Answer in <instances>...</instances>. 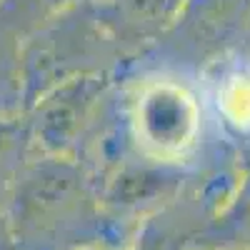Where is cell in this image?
<instances>
[{
    "mask_svg": "<svg viewBox=\"0 0 250 250\" xmlns=\"http://www.w3.org/2000/svg\"><path fill=\"white\" fill-rule=\"evenodd\" d=\"M3 208L20 250H125L135 238L108 215L90 173L75 158L33 155Z\"/></svg>",
    "mask_w": 250,
    "mask_h": 250,
    "instance_id": "cell-1",
    "label": "cell"
},
{
    "mask_svg": "<svg viewBox=\"0 0 250 250\" xmlns=\"http://www.w3.org/2000/svg\"><path fill=\"white\" fill-rule=\"evenodd\" d=\"M118 110L133 155L193 173L238 163L210 133L198 80L160 70H123L118 73Z\"/></svg>",
    "mask_w": 250,
    "mask_h": 250,
    "instance_id": "cell-2",
    "label": "cell"
},
{
    "mask_svg": "<svg viewBox=\"0 0 250 250\" xmlns=\"http://www.w3.org/2000/svg\"><path fill=\"white\" fill-rule=\"evenodd\" d=\"M125 60L90 5L75 0L50 15L18 48V80L23 108L53 90L55 85L80 75H118Z\"/></svg>",
    "mask_w": 250,
    "mask_h": 250,
    "instance_id": "cell-3",
    "label": "cell"
},
{
    "mask_svg": "<svg viewBox=\"0 0 250 250\" xmlns=\"http://www.w3.org/2000/svg\"><path fill=\"white\" fill-rule=\"evenodd\" d=\"M248 25L250 0H183L163 38L125 70H160L198 80L240 48Z\"/></svg>",
    "mask_w": 250,
    "mask_h": 250,
    "instance_id": "cell-4",
    "label": "cell"
},
{
    "mask_svg": "<svg viewBox=\"0 0 250 250\" xmlns=\"http://www.w3.org/2000/svg\"><path fill=\"white\" fill-rule=\"evenodd\" d=\"M118 75L98 73L65 80L25 110L35 153L75 158L98 123Z\"/></svg>",
    "mask_w": 250,
    "mask_h": 250,
    "instance_id": "cell-5",
    "label": "cell"
},
{
    "mask_svg": "<svg viewBox=\"0 0 250 250\" xmlns=\"http://www.w3.org/2000/svg\"><path fill=\"white\" fill-rule=\"evenodd\" d=\"M198 88L210 133L235 155L240 168H250V58L233 53L218 60L198 78Z\"/></svg>",
    "mask_w": 250,
    "mask_h": 250,
    "instance_id": "cell-6",
    "label": "cell"
},
{
    "mask_svg": "<svg viewBox=\"0 0 250 250\" xmlns=\"http://www.w3.org/2000/svg\"><path fill=\"white\" fill-rule=\"evenodd\" d=\"M90 5L128 68L163 38L183 0H90Z\"/></svg>",
    "mask_w": 250,
    "mask_h": 250,
    "instance_id": "cell-7",
    "label": "cell"
},
{
    "mask_svg": "<svg viewBox=\"0 0 250 250\" xmlns=\"http://www.w3.org/2000/svg\"><path fill=\"white\" fill-rule=\"evenodd\" d=\"M193 250H250V168H243L230 198L203 225Z\"/></svg>",
    "mask_w": 250,
    "mask_h": 250,
    "instance_id": "cell-8",
    "label": "cell"
},
{
    "mask_svg": "<svg viewBox=\"0 0 250 250\" xmlns=\"http://www.w3.org/2000/svg\"><path fill=\"white\" fill-rule=\"evenodd\" d=\"M38 155L25 113H0V208L23 165Z\"/></svg>",
    "mask_w": 250,
    "mask_h": 250,
    "instance_id": "cell-9",
    "label": "cell"
},
{
    "mask_svg": "<svg viewBox=\"0 0 250 250\" xmlns=\"http://www.w3.org/2000/svg\"><path fill=\"white\" fill-rule=\"evenodd\" d=\"M238 55H245V58H250V25H248V30H245V38H243V43H240V48L235 50Z\"/></svg>",
    "mask_w": 250,
    "mask_h": 250,
    "instance_id": "cell-10",
    "label": "cell"
}]
</instances>
